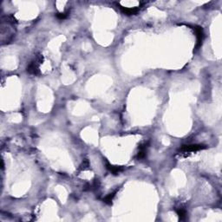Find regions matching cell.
Wrapping results in <instances>:
<instances>
[{
	"label": "cell",
	"mask_w": 222,
	"mask_h": 222,
	"mask_svg": "<svg viewBox=\"0 0 222 222\" xmlns=\"http://www.w3.org/2000/svg\"><path fill=\"white\" fill-rule=\"evenodd\" d=\"M43 61V56H39L38 58L30 63V65L27 67V71L31 75H38L39 72V65Z\"/></svg>",
	"instance_id": "obj_1"
},
{
	"label": "cell",
	"mask_w": 222,
	"mask_h": 222,
	"mask_svg": "<svg viewBox=\"0 0 222 222\" xmlns=\"http://www.w3.org/2000/svg\"><path fill=\"white\" fill-rule=\"evenodd\" d=\"M206 147L204 145L201 144H193V145H184L181 147V148L180 149L181 152L184 153H189V152H195V151H199L201 149L205 148Z\"/></svg>",
	"instance_id": "obj_2"
},
{
	"label": "cell",
	"mask_w": 222,
	"mask_h": 222,
	"mask_svg": "<svg viewBox=\"0 0 222 222\" xmlns=\"http://www.w3.org/2000/svg\"><path fill=\"white\" fill-rule=\"evenodd\" d=\"M107 168L114 174H119L120 172H121L123 170V168L122 167H117V166H112L110 164H107Z\"/></svg>",
	"instance_id": "obj_3"
},
{
	"label": "cell",
	"mask_w": 222,
	"mask_h": 222,
	"mask_svg": "<svg viewBox=\"0 0 222 222\" xmlns=\"http://www.w3.org/2000/svg\"><path fill=\"white\" fill-rule=\"evenodd\" d=\"M148 148V144H143L139 147V152H138V158H143L146 155Z\"/></svg>",
	"instance_id": "obj_4"
},
{
	"label": "cell",
	"mask_w": 222,
	"mask_h": 222,
	"mask_svg": "<svg viewBox=\"0 0 222 222\" xmlns=\"http://www.w3.org/2000/svg\"><path fill=\"white\" fill-rule=\"evenodd\" d=\"M116 192H117V190H115V191L114 192V193H112V194H109L107 197H105L104 198V202L105 203H108V204H110L111 203V201H112V200H113V198L115 197V194H116Z\"/></svg>",
	"instance_id": "obj_5"
},
{
	"label": "cell",
	"mask_w": 222,
	"mask_h": 222,
	"mask_svg": "<svg viewBox=\"0 0 222 222\" xmlns=\"http://www.w3.org/2000/svg\"><path fill=\"white\" fill-rule=\"evenodd\" d=\"M177 213H178V215H179L180 219H183L186 217V209H185V208L180 207V208L177 210Z\"/></svg>",
	"instance_id": "obj_6"
},
{
	"label": "cell",
	"mask_w": 222,
	"mask_h": 222,
	"mask_svg": "<svg viewBox=\"0 0 222 222\" xmlns=\"http://www.w3.org/2000/svg\"><path fill=\"white\" fill-rule=\"evenodd\" d=\"M68 17V13L66 12H62V13H58L56 15V17L60 20H62V19H65L66 17Z\"/></svg>",
	"instance_id": "obj_7"
}]
</instances>
